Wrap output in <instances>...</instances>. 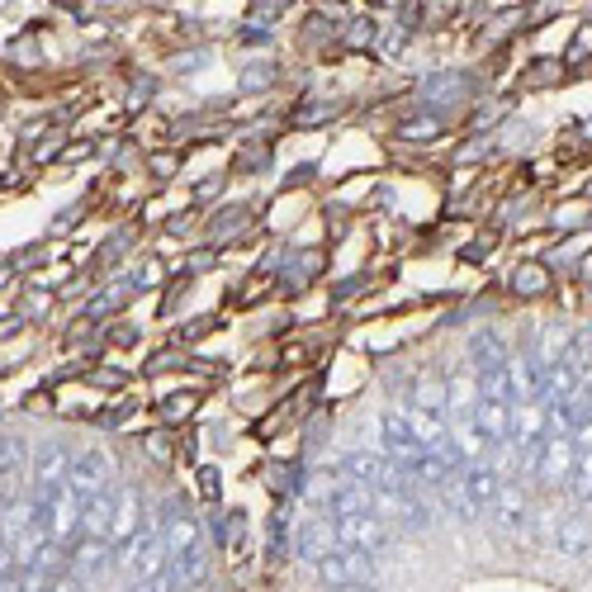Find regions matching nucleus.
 I'll return each instance as SVG.
<instances>
[{"instance_id": "obj_1", "label": "nucleus", "mask_w": 592, "mask_h": 592, "mask_svg": "<svg viewBox=\"0 0 592 592\" xmlns=\"http://www.w3.org/2000/svg\"><path fill=\"white\" fill-rule=\"evenodd\" d=\"M308 578L318 583V592L356 588V583H379V555H365V550H332L318 569H308Z\"/></svg>"}, {"instance_id": "obj_2", "label": "nucleus", "mask_w": 592, "mask_h": 592, "mask_svg": "<svg viewBox=\"0 0 592 592\" xmlns=\"http://www.w3.org/2000/svg\"><path fill=\"white\" fill-rule=\"evenodd\" d=\"M114 484H119V469H114V460H109V450H100V446L76 450L72 474H67V488H72L76 498H81V507H86L90 498L109 493Z\"/></svg>"}, {"instance_id": "obj_3", "label": "nucleus", "mask_w": 592, "mask_h": 592, "mask_svg": "<svg viewBox=\"0 0 592 592\" xmlns=\"http://www.w3.org/2000/svg\"><path fill=\"white\" fill-rule=\"evenodd\" d=\"M503 289L517 299V304H540V299H550V294L559 289V275L545 256H521V261L507 266Z\"/></svg>"}, {"instance_id": "obj_4", "label": "nucleus", "mask_w": 592, "mask_h": 592, "mask_svg": "<svg viewBox=\"0 0 592 592\" xmlns=\"http://www.w3.org/2000/svg\"><path fill=\"white\" fill-rule=\"evenodd\" d=\"M379 450H384V455H389L403 474H408V469L427 455V446L417 441V431H413V422H408L403 408H384V413H379Z\"/></svg>"}, {"instance_id": "obj_5", "label": "nucleus", "mask_w": 592, "mask_h": 592, "mask_svg": "<svg viewBox=\"0 0 592 592\" xmlns=\"http://www.w3.org/2000/svg\"><path fill=\"white\" fill-rule=\"evenodd\" d=\"M332 550H337V517H327V512H304V517H299V531H294V564L318 569Z\"/></svg>"}, {"instance_id": "obj_6", "label": "nucleus", "mask_w": 592, "mask_h": 592, "mask_svg": "<svg viewBox=\"0 0 592 592\" xmlns=\"http://www.w3.org/2000/svg\"><path fill=\"white\" fill-rule=\"evenodd\" d=\"M147 521H152V507H147L143 488L128 484V479H119V484H114V526H109L105 540L119 550V545H128V540L143 531Z\"/></svg>"}, {"instance_id": "obj_7", "label": "nucleus", "mask_w": 592, "mask_h": 592, "mask_svg": "<svg viewBox=\"0 0 592 592\" xmlns=\"http://www.w3.org/2000/svg\"><path fill=\"white\" fill-rule=\"evenodd\" d=\"M394 545V526L365 512V517H337V550H365V555H384Z\"/></svg>"}, {"instance_id": "obj_8", "label": "nucleus", "mask_w": 592, "mask_h": 592, "mask_svg": "<svg viewBox=\"0 0 592 592\" xmlns=\"http://www.w3.org/2000/svg\"><path fill=\"white\" fill-rule=\"evenodd\" d=\"M578 469V446L569 431H550V441H545V450H540V465H536V479L540 488H569V479H574Z\"/></svg>"}, {"instance_id": "obj_9", "label": "nucleus", "mask_w": 592, "mask_h": 592, "mask_svg": "<svg viewBox=\"0 0 592 592\" xmlns=\"http://www.w3.org/2000/svg\"><path fill=\"white\" fill-rule=\"evenodd\" d=\"M488 517L498 521V531H503V536H526V531H531V521H536V503H531L526 484L503 479L498 498H493V507H488Z\"/></svg>"}, {"instance_id": "obj_10", "label": "nucleus", "mask_w": 592, "mask_h": 592, "mask_svg": "<svg viewBox=\"0 0 592 592\" xmlns=\"http://www.w3.org/2000/svg\"><path fill=\"white\" fill-rule=\"evenodd\" d=\"M503 479H507V474L493 465V460H474V465L460 469V498L469 503V512H474V517L493 507V498H498Z\"/></svg>"}, {"instance_id": "obj_11", "label": "nucleus", "mask_w": 592, "mask_h": 592, "mask_svg": "<svg viewBox=\"0 0 592 592\" xmlns=\"http://www.w3.org/2000/svg\"><path fill=\"white\" fill-rule=\"evenodd\" d=\"M72 574L90 588H100L109 574H114V545L105 536H81L72 545Z\"/></svg>"}, {"instance_id": "obj_12", "label": "nucleus", "mask_w": 592, "mask_h": 592, "mask_svg": "<svg viewBox=\"0 0 592 592\" xmlns=\"http://www.w3.org/2000/svg\"><path fill=\"white\" fill-rule=\"evenodd\" d=\"M323 266H327V256L318 252V247H299V252L285 256V266H280V275H275V289L289 294V299H299V294L323 275Z\"/></svg>"}, {"instance_id": "obj_13", "label": "nucleus", "mask_w": 592, "mask_h": 592, "mask_svg": "<svg viewBox=\"0 0 592 592\" xmlns=\"http://www.w3.org/2000/svg\"><path fill=\"white\" fill-rule=\"evenodd\" d=\"M555 555L564 559H588L592 555V517L588 507H578V512H564V517L555 521Z\"/></svg>"}, {"instance_id": "obj_14", "label": "nucleus", "mask_w": 592, "mask_h": 592, "mask_svg": "<svg viewBox=\"0 0 592 592\" xmlns=\"http://www.w3.org/2000/svg\"><path fill=\"white\" fill-rule=\"evenodd\" d=\"M72 460H76V455L67 450V441H38V446H34V465H29V474H34V488L67 484Z\"/></svg>"}, {"instance_id": "obj_15", "label": "nucleus", "mask_w": 592, "mask_h": 592, "mask_svg": "<svg viewBox=\"0 0 592 592\" xmlns=\"http://www.w3.org/2000/svg\"><path fill=\"white\" fill-rule=\"evenodd\" d=\"M252 223H256V204L252 199H237V204H223L214 218H209V242L214 247H228V242H237L242 233H252Z\"/></svg>"}, {"instance_id": "obj_16", "label": "nucleus", "mask_w": 592, "mask_h": 592, "mask_svg": "<svg viewBox=\"0 0 592 592\" xmlns=\"http://www.w3.org/2000/svg\"><path fill=\"white\" fill-rule=\"evenodd\" d=\"M394 138L403 147H431V143H441V138H450V119L446 114H436V109H427V114H408V119H398Z\"/></svg>"}, {"instance_id": "obj_17", "label": "nucleus", "mask_w": 592, "mask_h": 592, "mask_svg": "<svg viewBox=\"0 0 592 592\" xmlns=\"http://www.w3.org/2000/svg\"><path fill=\"white\" fill-rule=\"evenodd\" d=\"M474 72H431L422 81V100H441V105H465L474 95Z\"/></svg>"}, {"instance_id": "obj_18", "label": "nucleus", "mask_w": 592, "mask_h": 592, "mask_svg": "<svg viewBox=\"0 0 592 592\" xmlns=\"http://www.w3.org/2000/svg\"><path fill=\"white\" fill-rule=\"evenodd\" d=\"M152 413H157V422H162V427H185V422L199 413V394H195V389L162 394L157 403H152Z\"/></svg>"}, {"instance_id": "obj_19", "label": "nucleus", "mask_w": 592, "mask_h": 592, "mask_svg": "<svg viewBox=\"0 0 592 592\" xmlns=\"http://www.w3.org/2000/svg\"><path fill=\"white\" fill-rule=\"evenodd\" d=\"M109 526H114V488L81 507V531L86 536H109Z\"/></svg>"}, {"instance_id": "obj_20", "label": "nucleus", "mask_w": 592, "mask_h": 592, "mask_svg": "<svg viewBox=\"0 0 592 592\" xmlns=\"http://www.w3.org/2000/svg\"><path fill=\"white\" fill-rule=\"evenodd\" d=\"M341 114V100H308L289 114V128H318V124H332Z\"/></svg>"}, {"instance_id": "obj_21", "label": "nucleus", "mask_w": 592, "mask_h": 592, "mask_svg": "<svg viewBox=\"0 0 592 592\" xmlns=\"http://www.w3.org/2000/svg\"><path fill=\"white\" fill-rule=\"evenodd\" d=\"M195 493L204 507H223V469L218 465H195Z\"/></svg>"}, {"instance_id": "obj_22", "label": "nucleus", "mask_w": 592, "mask_h": 592, "mask_svg": "<svg viewBox=\"0 0 592 592\" xmlns=\"http://www.w3.org/2000/svg\"><path fill=\"white\" fill-rule=\"evenodd\" d=\"M493 247H498V228H484V233H474L460 247V266H484L488 256H493Z\"/></svg>"}, {"instance_id": "obj_23", "label": "nucleus", "mask_w": 592, "mask_h": 592, "mask_svg": "<svg viewBox=\"0 0 592 592\" xmlns=\"http://www.w3.org/2000/svg\"><path fill=\"white\" fill-rule=\"evenodd\" d=\"M138 441H143V450L157 460V465H176V460H180V450H176V441H171V431H166V427L147 431V436H138Z\"/></svg>"}, {"instance_id": "obj_24", "label": "nucleus", "mask_w": 592, "mask_h": 592, "mask_svg": "<svg viewBox=\"0 0 592 592\" xmlns=\"http://www.w3.org/2000/svg\"><path fill=\"white\" fill-rule=\"evenodd\" d=\"M190 356H195V351H185V346H176V341H171L166 351H157V356L147 360L143 370H147V375H166V370H190Z\"/></svg>"}, {"instance_id": "obj_25", "label": "nucleus", "mask_w": 592, "mask_h": 592, "mask_svg": "<svg viewBox=\"0 0 592 592\" xmlns=\"http://www.w3.org/2000/svg\"><path fill=\"white\" fill-rule=\"evenodd\" d=\"M218 327H223V318H214V313H209V318H190L185 327H176V337H171V341L190 351V346H195L199 337H209V332H218Z\"/></svg>"}, {"instance_id": "obj_26", "label": "nucleus", "mask_w": 592, "mask_h": 592, "mask_svg": "<svg viewBox=\"0 0 592 592\" xmlns=\"http://www.w3.org/2000/svg\"><path fill=\"white\" fill-rule=\"evenodd\" d=\"M559 76H564V72H559V62H550V57H536V67L521 76L517 86H521V90H540V86H555Z\"/></svg>"}, {"instance_id": "obj_27", "label": "nucleus", "mask_w": 592, "mask_h": 592, "mask_svg": "<svg viewBox=\"0 0 592 592\" xmlns=\"http://www.w3.org/2000/svg\"><path fill=\"white\" fill-rule=\"evenodd\" d=\"M124 592H185V588H180V578H176V564H166L162 574L143 578V583H128Z\"/></svg>"}, {"instance_id": "obj_28", "label": "nucleus", "mask_w": 592, "mask_h": 592, "mask_svg": "<svg viewBox=\"0 0 592 592\" xmlns=\"http://www.w3.org/2000/svg\"><path fill=\"white\" fill-rule=\"evenodd\" d=\"M289 10V0H252V10H247V24H256V29H266V24H275V19Z\"/></svg>"}, {"instance_id": "obj_29", "label": "nucleus", "mask_w": 592, "mask_h": 592, "mask_svg": "<svg viewBox=\"0 0 592 592\" xmlns=\"http://www.w3.org/2000/svg\"><path fill=\"white\" fill-rule=\"evenodd\" d=\"M105 341H109V346H119V351H133V346L143 341V332H138L133 323H124V318H119V323H114V327L105 332Z\"/></svg>"}, {"instance_id": "obj_30", "label": "nucleus", "mask_w": 592, "mask_h": 592, "mask_svg": "<svg viewBox=\"0 0 592 592\" xmlns=\"http://www.w3.org/2000/svg\"><path fill=\"white\" fill-rule=\"evenodd\" d=\"M275 81V67L270 62H256V67H242V90H266Z\"/></svg>"}, {"instance_id": "obj_31", "label": "nucleus", "mask_w": 592, "mask_h": 592, "mask_svg": "<svg viewBox=\"0 0 592 592\" xmlns=\"http://www.w3.org/2000/svg\"><path fill=\"white\" fill-rule=\"evenodd\" d=\"M185 294H190V275H180V280H171V285H166L162 308H157V313H162V318H171V313H176V304L185 299Z\"/></svg>"}, {"instance_id": "obj_32", "label": "nucleus", "mask_w": 592, "mask_h": 592, "mask_svg": "<svg viewBox=\"0 0 592 592\" xmlns=\"http://www.w3.org/2000/svg\"><path fill=\"white\" fill-rule=\"evenodd\" d=\"M323 223L332 228V242H341V237L351 233V209H341V204H332V209H323Z\"/></svg>"}, {"instance_id": "obj_33", "label": "nucleus", "mask_w": 592, "mask_h": 592, "mask_svg": "<svg viewBox=\"0 0 592 592\" xmlns=\"http://www.w3.org/2000/svg\"><path fill=\"white\" fill-rule=\"evenodd\" d=\"M86 384H95V389H128V375L124 370H86Z\"/></svg>"}, {"instance_id": "obj_34", "label": "nucleus", "mask_w": 592, "mask_h": 592, "mask_svg": "<svg viewBox=\"0 0 592 592\" xmlns=\"http://www.w3.org/2000/svg\"><path fill=\"white\" fill-rule=\"evenodd\" d=\"M365 285H370V275H365V270H360V275H346V280L332 289V304H346V299H356Z\"/></svg>"}, {"instance_id": "obj_35", "label": "nucleus", "mask_w": 592, "mask_h": 592, "mask_svg": "<svg viewBox=\"0 0 592 592\" xmlns=\"http://www.w3.org/2000/svg\"><path fill=\"white\" fill-rule=\"evenodd\" d=\"M147 166H152V176L171 180L180 171V157H176V152H152V157H147Z\"/></svg>"}, {"instance_id": "obj_36", "label": "nucleus", "mask_w": 592, "mask_h": 592, "mask_svg": "<svg viewBox=\"0 0 592 592\" xmlns=\"http://www.w3.org/2000/svg\"><path fill=\"white\" fill-rule=\"evenodd\" d=\"M270 166V147H261V152H242V157H237V176H242V171H266Z\"/></svg>"}, {"instance_id": "obj_37", "label": "nucleus", "mask_w": 592, "mask_h": 592, "mask_svg": "<svg viewBox=\"0 0 592 592\" xmlns=\"http://www.w3.org/2000/svg\"><path fill=\"white\" fill-rule=\"evenodd\" d=\"M223 185H228V176H209L195 185V204H204V199H218L223 195Z\"/></svg>"}, {"instance_id": "obj_38", "label": "nucleus", "mask_w": 592, "mask_h": 592, "mask_svg": "<svg viewBox=\"0 0 592 592\" xmlns=\"http://www.w3.org/2000/svg\"><path fill=\"white\" fill-rule=\"evenodd\" d=\"M375 29H379V24H375L370 15H365V19H356V29L346 34V38H351V48H360V43H370V38H375Z\"/></svg>"}, {"instance_id": "obj_39", "label": "nucleus", "mask_w": 592, "mask_h": 592, "mask_svg": "<svg viewBox=\"0 0 592 592\" xmlns=\"http://www.w3.org/2000/svg\"><path fill=\"white\" fill-rule=\"evenodd\" d=\"M180 460H185V465H199V431H185V436H180Z\"/></svg>"}, {"instance_id": "obj_40", "label": "nucleus", "mask_w": 592, "mask_h": 592, "mask_svg": "<svg viewBox=\"0 0 592 592\" xmlns=\"http://www.w3.org/2000/svg\"><path fill=\"white\" fill-rule=\"evenodd\" d=\"M48 592H90V583H81V578L67 569V574H57V578H53V588H48Z\"/></svg>"}, {"instance_id": "obj_41", "label": "nucleus", "mask_w": 592, "mask_h": 592, "mask_svg": "<svg viewBox=\"0 0 592 592\" xmlns=\"http://www.w3.org/2000/svg\"><path fill=\"white\" fill-rule=\"evenodd\" d=\"M157 90V81L152 76H143V81H133V90H128V105H147V95Z\"/></svg>"}, {"instance_id": "obj_42", "label": "nucleus", "mask_w": 592, "mask_h": 592, "mask_svg": "<svg viewBox=\"0 0 592 592\" xmlns=\"http://www.w3.org/2000/svg\"><path fill=\"white\" fill-rule=\"evenodd\" d=\"M48 308H53V299H48L43 289H29V318H43Z\"/></svg>"}, {"instance_id": "obj_43", "label": "nucleus", "mask_w": 592, "mask_h": 592, "mask_svg": "<svg viewBox=\"0 0 592 592\" xmlns=\"http://www.w3.org/2000/svg\"><path fill=\"white\" fill-rule=\"evenodd\" d=\"M199 67H204V53H180V57H176V72H180V76L199 72Z\"/></svg>"}, {"instance_id": "obj_44", "label": "nucleus", "mask_w": 592, "mask_h": 592, "mask_svg": "<svg viewBox=\"0 0 592 592\" xmlns=\"http://www.w3.org/2000/svg\"><path fill=\"white\" fill-rule=\"evenodd\" d=\"M313 171H318V166H313V162L294 166V171H289V180H285V185H294V190H299V185H308V180H313Z\"/></svg>"}, {"instance_id": "obj_45", "label": "nucleus", "mask_w": 592, "mask_h": 592, "mask_svg": "<svg viewBox=\"0 0 592 592\" xmlns=\"http://www.w3.org/2000/svg\"><path fill=\"white\" fill-rule=\"evenodd\" d=\"M90 152H95L90 143H76V147H67V152H62V162H81V157H90Z\"/></svg>"}, {"instance_id": "obj_46", "label": "nucleus", "mask_w": 592, "mask_h": 592, "mask_svg": "<svg viewBox=\"0 0 592 592\" xmlns=\"http://www.w3.org/2000/svg\"><path fill=\"white\" fill-rule=\"evenodd\" d=\"M19 327H24V318H0V341H10Z\"/></svg>"}, {"instance_id": "obj_47", "label": "nucleus", "mask_w": 592, "mask_h": 592, "mask_svg": "<svg viewBox=\"0 0 592 592\" xmlns=\"http://www.w3.org/2000/svg\"><path fill=\"white\" fill-rule=\"evenodd\" d=\"M10 569H15V559H10V545H5V540H0V578L10 574Z\"/></svg>"}, {"instance_id": "obj_48", "label": "nucleus", "mask_w": 592, "mask_h": 592, "mask_svg": "<svg viewBox=\"0 0 592 592\" xmlns=\"http://www.w3.org/2000/svg\"><path fill=\"white\" fill-rule=\"evenodd\" d=\"M578 280H583V285H592V252L578 261Z\"/></svg>"}, {"instance_id": "obj_49", "label": "nucleus", "mask_w": 592, "mask_h": 592, "mask_svg": "<svg viewBox=\"0 0 592 592\" xmlns=\"http://www.w3.org/2000/svg\"><path fill=\"white\" fill-rule=\"evenodd\" d=\"M332 592H379V583H356V588H332Z\"/></svg>"}]
</instances>
